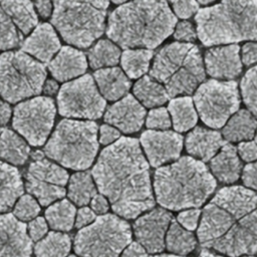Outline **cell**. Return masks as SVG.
<instances>
[{"mask_svg":"<svg viewBox=\"0 0 257 257\" xmlns=\"http://www.w3.org/2000/svg\"><path fill=\"white\" fill-rule=\"evenodd\" d=\"M91 175L116 215L135 219L154 208L149 163L137 139L122 137L104 148Z\"/></svg>","mask_w":257,"mask_h":257,"instance_id":"cell-1","label":"cell"},{"mask_svg":"<svg viewBox=\"0 0 257 257\" xmlns=\"http://www.w3.org/2000/svg\"><path fill=\"white\" fill-rule=\"evenodd\" d=\"M203 248L229 257L257 253V193L242 186L217 191L201 216L197 231Z\"/></svg>","mask_w":257,"mask_h":257,"instance_id":"cell-2","label":"cell"},{"mask_svg":"<svg viewBox=\"0 0 257 257\" xmlns=\"http://www.w3.org/2000/svg\"><path fill=\"white\" fill-rule=\"evenodd\" d=\"M176 24L166 0H133L110 13L106 35L124 49H154L174 32Z\"/></svg>","mask_w":257,"mask_h":257,"instance_id":"cell-3","label":"cell"},{"mask_svg":"<svg viewBox=\"0 0 257 257\" xmlns=\"http://www.w3.org/2000/svg\"><path fill=\"white\" fill-rule=\"evenodd\" d=\"M216 186V179L205 163L187 156L159 167L154 175L157 202L171 211L201 207Z\"/></svg>","mask_w":257,"mask_h":257,"instance_id":"cell-4","label":"cell"},{"mask_svg":"<svg viewBox=\"0 0 257 257\" xmlns=\"http://www.w3.org/2000/svg\"><path fill=\"white\" fill-rule=\"evenodd\" d=\"M195 21L205 46L257 40V0H221L199 9Z\"/></svg>","mask_w":257,"mask_h":257,"instance_id":"cell-5","label":"cell"},{"mask_svg":"<svg viewBox=\"0 0 257 257\" xmlns=\"http://www.w3.org/2000/svg\"><path fill=\"white\" fill-rule=\"evenodd\" d=\"M150 75L165 84L170 97L193 93L206 78L199 47L186 42L164 46L154 58Z\"/></svg>","mask_w":257,"mask_h":257,"instance_id":"cell-6","label":"cell"},{"mask_svg":"<svg viewBox=\"0 0 257 257\" xmlns=\"http://www.w3.org/2000/svg\"><path fill=\"white\" fill-rule=\"evenodd\" d=\"M109 0H54L51 23L63 40L89 47L105 29Z\"/></svg>","mask_w":257,"mask_h":257,"instance_id":"cell-7","label":"cell"},{"mask_svg":"<svg viewBox=\"0 0 257 257\" xmlns=\"http://www.w3.org/2000/svg\"><path fill=\"white\" fill-rule=\"evenodd\" d=\"M98 150L97 124L92 120L59 121L44 147L45 155L65 168L86 170Z\"/></svg>","mask_w":257,"mask_h":257,"instance_id":"cell-8","label":"cell"},{"mask_svg":"<svg viewBox=\"0 0 257 257\" xmlns=\"http://www.w3.org/2000/svg\"><path fill=\"white\" fill-rule=\"evenodd\" d=\"M44 63L23 50L7 51L0 55V95L15 103L38 95L46 78Z\"/></svg>","mask_w":257,"mask_h":257,"instance_id":"cell-9","label":"cell"},{"mask_svg":"<svg viewBox=\"0 0 257 257\" xmlns=\"http://www.w3.org/2000/svg\"><path fill=\"white\" fill-rule=\"evenodd\" d=\"M131 242L130 224L117 215L102 214L77 232L73 248L80 257H119Z\"/></svg>","mask_w":257,"mask_h":257,"instance_id":"cell-10","label":"cell"},{"mask_svg":"<svg viewBox=\"0 0 257 257\" xmlns=\"http://www.w3.org/2000/svg\"><path fill=\"white\" fill-rule=\"evenodd\" d=\"M202 121L212 128H220L239 109L240 94L235 80L210 79L202 82L193 97Z\"/></svg>","mask_w":257,"mask_h":257,"instance_id":"cell-11","label":"cell"},{"mask_svg":"<svg viewBox=\"0 0 257 257\" xmlns=\"http://www.w3.org/2000/svg\"><path fill=\"white\" fill-rule=\"evenodd\" d=\"M57 106L62 116L97 119L102 115L106 101L99 92L94 78L90 74H83L60 87Z\"/></svg>","mask_w":257,"mask_h":257,"instance_id":"cell-12","label":"cell"},{"mask_svg":"<svg viewBox=\"0 0 257 257\" xmlns=\"http://www.w3.org/2000/svg\"><path fill=\"white\" fill-rule=\"evenodd\" d=\"M56 107L48 96H35L18 103L13 110L12 125L34 147L42 146L53 126Z\"/></svg>","mask_w":257,"mask_h":257,"instance_id":"cell-13","label":"cell"},{"mask_svg":"<svg viewBox=\"0 0 257 257\" xmlns=\"http://www.w3.org/2000/svg\"><path fill=\"white\" fill-rule=\"evenodd\" d=\"M173 215L165 208H155L142 215L134 223L137 241L152 254L161 253L166 247V234Z\"/></svg>","mask_w":257,"mask_h":257,"instance_id":"cell-14","label":"cell"},{"mask_svg":"<svg viewBox=\"0 0 257 257\" xmlns=\"http://www.w3.org/2000/svg\"><path fill=\"white\" fill-rule=\"evenodd\" d=\"M150 165L159 168L180 158L184 138L173 131L148 130L140 139Z\"/></svg>","mask_w":257,"mask_h":257,"instance_id":"cell-15","label":"cell"},{"mask_svg":"<svg viewBox=\"0 0 257 257\" xmlns=\"http://www.w3.org/2000/svg\"><path fill=\"white\" fill-rule=\"evenodd\" d=\"M32 240L25 223L13 214L0 215V257H30Z\"/></svg>","mask_w":257,"mask_h":257,"instance_id":"cell-16","label":"cell"},{"mask_svg":"<svg viewBox=\"0 0 257 257\" xmlns=\"http://www.w3.org/2000/svg\"><path fill=\"white\" fill-rule=\"evenodd\" d=\"M145 116L146 109L141 102L133 94H125L108 106L103 119L124 134H133L141 130Z\"/></svg>","mask_w":257,"mask_h":257,"instance_id":"cell-17","label":"cell"},{"mask_svg":"<svg viewBox=\"0 0 257 257\" xmlns=\"http://www.w3.org/2000/svg\"><path fill=\"white\" fill-rule=\"evenodd\" d=\"M238 44L210 48L205 53V66L209 75L217 79H234L242 71Z\"/></svg>","mask_w":257,"mask_h":257,"instance_id":"cell-18","label":"cell"},{"mask_svg":"<svg viewBox=\"0 0 257 257\" xmlns=\"http://www.w3.org/2000/svg\"><path fill=\"white\" fill-rule=\"evenodd\" d=\"M59 38L48 23L37 25L31 34L23 40L21 50L33 56L42 63H49L55 53L60 49Z\"/></svg>","mask_w":257,"mask_h":257,"instance_id":"cell-19","label":"cell"},{"mask_svg":"<svg viewBox=\"0 0 257 257\" xmlns=\"http://www.w3.org/2000/svg\"><path fill=\"white\" fill-rule=\"evenodd\" d=\"M51 75L58 81H67L82 75L87 69L85 54L73 47L63 46L48 64Z\"/></svg>","mask_w":257,"mask_h":257,"instance_id":"cell-20","label":"cell"},{"mask_svg":"<svg viewBox=\"0 0 257 257\" xmlns=\"http://www.w3.org/2000/svg\"><path fill=\"white\" fill-rule=\"evenodd\" d=\"M225 144L222 135L203 126L194 127L186 137L187 152L202 162H209Z\"/></svg>","mask_w":257,"mask_h":257,"instance_id":"cell-21","label":"cell"},{"mask_svg":"<svg viewBox=\"0 0 257 257\" xmlns=\"http://www.w3.org/2000/svg\"><path fill=\"white\" fill-rule=\"evenodd\" d=\"M210 170L218 181L233 184L241 175L242 164L237 148L230 143H225L220 151L210 160Z\"/></svg>","mask_w":257,"mask_h":257,"instance_id":"cell-22","label":"cell"},{"mask_svg":"<svg viewBox=\"0 0 257 257\" xmlns=\"http://www.w3.org/2000/svg\"><path fill=\"white\" fill-rule=\"evenodd\" d=\"M93 78L99 92L107 100L123 97L132 85L130 78L117 66L99 68L93 73Z\"/></svg>","mask_w":257,"mask_h":257,"instance_id":"cell-23","label":"cell"},{"mask_svg":"<svg viewBox=\"0 0 257 257\" xmlns=\"http://www.w3.org/2000/svg\"><path fill=\"white\" fill-rule=\"evenodd\" d=\"M23 192L24 186L19 171L0 161V212L9 211Z\"/></svg>","mask_w":257,"mask_h":257,"instance_id":"cell-24","label":"cell"},{"mask_svg":"<svg viewBox=\"0 0 257 257\" xmlns=\"http://www.w3.org/2000/svg\"><path fill=\"white\" fill-rule=\"evenodd\" d=\"M32 160L28 166L27 177L62 187L67 184L68 173L60 166L45 159L41 152H34L32 154Z\"/></svg>","mask_w":257,"mask_h":257,"instance_id":"cell-25","label":"cell"},{"mask_svg":"<svg viewBox=\"0 0 257 257\" xmlns=\"http://www.w3.org/2000/svg\"><path fill=\"white\" fill-rule=\"evenodd\" d=\"M257 131V118L249 109H238L225 123L222 135L227 142L250 141Z\"/></svg>","mask_w":257,"mask_h":257,"instance_id":"cell-26","label":"cell"},{"mask_svg":"<svg viewBox=\"0 0 257 257\" xmlns=\"http://www.w3.org/2000/svg\"><path fill=\"white\" fill-rule=\"evenodd\" d=\"M0 6L23 34L37 26L38 18L30 0H0Z\"/></svg>","mask_w":257,"mask_h":257,"instance_id":"cell-27","label":"cell"},{"mask_svg":"<svg viewBox=\"0 0 257 257\" xmlns=\"http://www.w3.org/2000/svg\"><path fill=\"white\" fill-rule=\"evenodd\" d=\"M172 117V124L178 133H184L193 128L198 121V112L195 103L190 96L173 98L168 105Z\"/></svg>","mask_w":257,"mask_h":257,"instance_id":"cell-28","label":"cell"},{"mask_svg":"<svg viewBox=\"0 0 257 257\" xmlns=\"http://www.w3.org/2000/svg\"><path fill=\"white\" fill-rule=\"evenodd\" d=\"M29 154L30 148L20 136L11 130H2L0 134V159L19 166L26 163Z\"/></svg>","mask_w":257,"mask_h":257,"instance_id":"cell-29","label":"cell"},{"mask_svg":"<svg viewBox=\"0 0 257 257\" xmlns=\"http://www.w3.org/2000/svg\"><path fill=\"white\" fill-rule=\"evenodd\" d=\"M134 94L146 107L160 106L170 98L166 87L151 75L143 76L135 83Z\"/></svg>","mask_w":257,"mask_h":257,"instance_id":"cell-30","label":"cell"},{"mask_svg":"<svg viewBox=\"0 0 257 257\" xmlns=\"http://www.w3.org/2000/svg\"><path fill=\"white\" fill-rule=\"evenodd\" d=\"M165 243L169 252L179 256H185L191 253L197 245L194 234L174 219L167 231Z\"/></svg>","mask_w":257,"mask_h":257,"instance_id":"cell-31","label":"cell"},{"mask_svg":"<svg viewBox=\"0 0 257 257\" xmlns=\"http://www.w3.org/2000/svg\"><path fill=\"white\" fill-rule=\"evenodd\" d=\"M93 177L89 172L73 174L68 182V198L77 206H85L96 195Z\"/></svg>","mask_w":257,"mask_h":257,"instance_id":"cell-32","label":"cell"},{"mask_svg":"<svg viewBox=\"0 0 257 257\" xmlns=\"http://www.w3.org/2000/svg\"><path fill=\"white\" fill-rule=\"evenodd\" d=\"M76 216L74 205L63 199L50 205L45 211V219L48 225L56 231H69L72 229Z\"/></svg>","mask_w":257,"mask_h":257,"instance_id":"cell-33","label":"cell"},{"mask_svg":"<svg viewBox=\"0 0 257 257\" xmlns=\"http://www.w3.org/2000/svg\"><path fill=\"white\" fill-rule=\"evenodd\" d=\"M120 55L121 53L118 46L107 39L98 40L88 49L87 52L88 63L93 69L116 65L119 61Z\"/></svg>","mask_w":257,"mask_h":257,"instance_id":"cell-34","label":"cell"},{"mask_svg":"<svg viewBox=\"0 0 257 257\" xmlns=\"http://www.w3.org/2000/svg\"><path fill=\"white\" fill-rule=\"evenodd\" d=\"M71 248L70 237L61 232H49L34 246L36 257H66Z\"/></svg>","mask_w":257,"mask_h":257,"instance_id":"cell-35","label":"cell"},{"mask_svg":"<svg viewBox=\"0 0 257 257\" xmlns=\"http://www.w3.org/2000/svg\"><path fill=\"white\" fill-rule=\"evenodd\" d=\"M153 55L152 49H124L120 55V64L130 78H139L149 70Z\"/></svg>","mask_w":257,"mask_h":257,"instance_id":"cell-36","label":"cell"},{"mask_svg":"<svg viewBox=\"0 0 257 257\" xmlns=\"http://www.w3.org/2000/svg\"><path fill=\"white\" fill-rule=\"evenodd\" d=\"M26 191L34 196L41 206H48L54 201L61 199L65 195V189L62 186L44 183L26 176Z\"/></svg>","mask_w":257,"mask_h":257,"instance_id":"cell-37","label":"cell"},{"mask_svg":"<svg viewBox=\"0 0 257 257\" xmlns=\"http://www.w3.org/2000/svg\"><path fill=\"white\" fill-rule=\"evenodd\" d=\"M23 33L0 6V49L8 50L20 46Z\"/></svg>","mask_w":257,"mask_h":257,"instance_id":"cell-38","label":"cell"},{"mask_svg":"<svg viewBox=\"0 0 257 257\" xmlns=\"http://www.w3.org/2000/svg\"><path fill=\"white\" fill-rule=\"evenodd\" d=\"M240 86L244 103L257 118V65L244 74Z\"/></svg>","mask_w":257,"mask_h":257,"instance_id":"cell-39","label":"cell"},{"mask_svg":"<svg viewBox=\"0 0 257 257\" xmlns=\"http://www.w3.org/2000/svg\"><path fill=\"white\" fill-rule=\"evenodd\" d=\"M39 212L40 206L30 194L22 195L13 208V215L20 221H31L36 218Z\"/></svg>","mask_w":257,"mask_h":257,"instance_id":"cell-40","label":"cell"},{"mask_svg":"<svg viewBox=\"0 0 257 257\" xmlns=\"http://www.w3.org/2000/svg\"><path fill=\"white\" fill-rule=\"evenodd\" d=\"M146 124L151 130L164 131L170 128L172 125V120L168 108L158 107L150 110L147 116Z\"/></svg>","mask_w":257,"mask_h":257,"instance_id":"cell-41","label":"cell"},{"mask_svg":"<svg viewBox=\"0 0 257 257\" xmlns=\"http://www.w3.org/2000/svg\"><path fill=\"white\" fill-rule=\"evenodd\" d=\"M175 14L187 19L199 11V3L197 0H170Z\"/></svg>","mask_w":257,"mask_h":257,"instance_id":"cell-42","label":"cell"},{"mask_svg":"<svg viewBox=\"0 0 257 257\" xmlns=\"http://www.w3.org/2000/svg\"><path fill=\"white\" fill-rule=\"evenodd\" d=\"M201 213L202 212L199 208L185 209L184 211L179 213L177 217V221L187 230L194 231L198 227Z\"/></svg>","mask_w":257,"mask_h":257,"instance_id":"cell-43","label":"cell"},{"mask_svg":"<svg viewBox=\"0 0 257 257\" xmlns=\"http://www.w3.org/2000/svg\"><path fill=\"white\" fill-rule=\"evenodd\" d=\"M197 36V29H195L193 24L189 21L179 22L174 32V37L180 41L191 42L196 40Z\"/></svg>","mask_w":257,"mask_h":257,"instance_id":"cell-44","label":"cell"},{"mask_svg":"<svg viewBox=\"0 0 257 257\" xmlns=\"http://www.w3.org/2000/svg\"><path fill=\"white\" fill-rule=\"evenodd\" d=\"M46 219L42 217H36L32 219L28 224V233L32 241H39L47 233Z\"/></svg>","mask_w":257,"mask_h":257,"instance_id":"cell-45","label":"cell"},{"mask_svg":"<svg viewBox=\"0 0 257 257\" xmlns=\"http://www.w3.org/2000/svg\"><path fill=\"white\" fill-rule=\"evenodd\" d=\"M238 155L245 162L251 163L257 161V144L255 141L240 142L237 146Z\"/></svg>","mask_w":257,"mask_h":257,"instance_id":"cell-46","label":"cell"},{"mask_svg":"<svg viewBox=\"0 0 257 257\" xmlns=\"http://www.w3.org/2000/svg\"><path fill=\"white\" fill-rule=\"evenodd\" d=\"M242 182L250 189L257 190V161L248 163L242 171Z\"/></svg>","mask_w":257,"mask_h":257,"instance_id":"cell-47","label":"cell"},{"mask_svg":"<svg viewBox=\"0 0 257 257\" xmlns=\"http://www.w3.org/2000/svg\"><path fill=\"white\" fill-rule=\"evenodd\" d=\"M95 212L91 208H87L84 206L77 211L74 226L78 229H81L91 224L95 220Z\"/></svg>","mask_w":257,"mask_h":257,"instance_id":"cell-48","label":"cell"},{"mask_svg":"<svg viewBox=\"0 0 257 257\" xmlns=\"http://www.w3.org/2000/svg\"><path fill=\"white\" fill-rule=\"evenodd\" d=\"M120 134L116 127L109 124H102L99 128V142L102 145H109L117 141Z\"/></svg>","mask_w":257,"mask_h":257,"instance_id":"cell-49","label":"cell"},{"mask_svg":"<svg viewBox=\"0 0 257 257\" xmlns=\"http://www.w3.org/2000/svg\"><path fill=\"white\" fill-rule=\"evenodd\" d=\"M242 62L252 65L257 62V42H247L242 46Z\"/></svg>","mask_w":257,"mask_h":257,"instance_id":"cell-50","label":"cell"},{"mask_svg":"<svg viewBox=\"0 0 257 257\" xmlns=\"http://www.w3.org/2000/svg\"><path fill=\"white\" fill-rule=\"evenodd\" d=\"M119 257H148V251L138 241L131 242L123 249Z\"/></svg>","mask_w":257,"mask_h":257,"instance_id":"cell-51","label":"cell"},{"mask_svg":"<svg viewBox=\"0 0 257 257\" xmlns=\"http://www.w3.org/2000/svg\"><path fill=\"white\" fill-rule=\"evenodd\" d=\"M91 209L97 214H105L108 211V201L102 194H96L90 201Z\"/></svg>","mask_w":257,"mask_h":257,"instance_id":"cell-52","label":"cell"},{"mask_svg":"<svg viewBox=\"0 0 257 257\" xmlns=\"http://www.w3.org/2000/svg\"><path fill=\"white\" fill-rule=\"evenodd\" d=\"M35 7L39 13V15L43 18H47L53 12L52 10V3L50 0H36Z\"/></svg>","mask_w":257,"mask_h":257,"instance_id":"cell-53","label":"cell"},{"mask_svg":"<svg viewBox=\"0 0 257 257\" xmlns=\"http://www.w3.org/2000/svg\"><path fill=\"white\" fill-rule=\"evenodd\" d=\"M11 116V107L4 100L0 99V124H6Z\"/></svg>","mask_w":257,"mask_h":257,"instance_id":"cell-54","label":"cell"},{"mask_svg":"<svg viewBox=\"0 0 257 257\" xmlns=\"http://www.w3.org/2000/svg\"><path fill=\"white\" fill-rule=\"evenodd\" d=\"M46 94L48 95H53L54 93L57 92L58 90V84L55 80L52 79H48L46 82H44L43 85V89H42Z\"/></svg>","mask_w":257,"mask_h":257,"instance_id":"cell-55","label":"cell"},{"mask_svg":"<svg viewBox=\"0 0 257 257\" xmlns=\"http://www.w3.org/2000/svg\"><path fill=\"white\" fill-rule=\"evenodd\" d=\"M199 257H229V256H226L224 254L223 255L222 254H217L215 252L210 251V249H208V248H203Z\"/></svg>","mask_w":257,"mask_h":257,"instance_id":"cell-56","label":"cell"},{"mask_svg":"<svg viewBox=\"0 0 257 257\" xmlns=\"http://www.w3.org/2000/svg\"><path fill=\"white\" fill-rule=\"evenodd\" d=\"M148 257H182V256L175 255V254H157V255H152Z\"/></svg>","mask_w":257,"mask_h":257,"instance_id":"cell-57","label":"cell"},{"mask_svg":"<svg viewBox=\"0 0 257 257\" xmlns=\"http://www.w3.org/2000/svg\"><path fill=\"white\" fill-rule=\"evenodd\" d=\"M197 1H198V3H200L202 5H207V4H210V3H212L216 0H197Z\"/></svg>","mask_w":257,"mask_h":257,"instance_id":"cell-58","label":"cell"},{"mask_svg":"<svg viewBox=\"0 0 257 257\" xmlns=\"http://www.w3.org/2000/svg\"><path fill=\"white\" fill-rule=\"evenodd\" d=\"M114 4H121V3H124V2H126L127 0H111Z\"/></svg>","mask_w":257,"mask_h":257,"instance_id":"cell-59","label":"cell"},{"mask_svg":"<svg viewBox=\"0 0 257 257\" xmlns=\"http://www.w3.org/2000/svg\"><path fill=\"white\" fill-rule=\"evenodd\" d=\"M254 139H255V143L257 144V131H256V134H255V137H254Z\"/></svg>","mask_w":257,"mask_h":257,"instance_id":"cell-60","label":"cell"},{"mask_svg":"<svg viewBox=\"0 0 257 257\" xmlns=\"http://www.w3.org/2000/svg\"><path fill=\"white\" fill-rule=\"evenodd\" d=\"M241 257H254V256H253V255H244V256L242 255Z\"/></svg>","mask_w":257,"mask_h":257,"instance_id":"cell-61","label":"cell"},{"mask_svg":"<svg viewBox=\"0 0 257 257\" xmlns=\"http://www.w3.org/2000/svg\"><path fill=\"white\" fill-rule=\"evenodd\" d=\"M68 257H76V256H75V255H69Z\"/></svg>","mask_w":257,"mask_h":257,"instance_id":"cell-62","label":"cell"},{"mask_svg":"<svg viewBox=\"0 0 257 257\" xmlns=\"http://www.w3.org/2000/svg\"><path fill=\"white\" fill-rule=\"evenodd\" d=\"M1 132H2V130H1V128H0V134H1Z\"/></svg>","mask_w":257,"mask_h":257,"instance_id":"cell-63","label":"cell"}]
</instances>
